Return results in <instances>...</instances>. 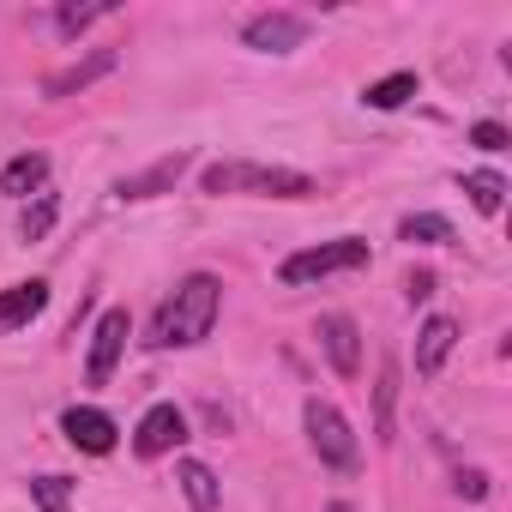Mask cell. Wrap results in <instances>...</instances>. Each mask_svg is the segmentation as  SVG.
Here are the masks:
<instances>
[{
    "instance_id": "1",
    "label": "cell",
    "mask_w": 512,
    "mask_h": 512,
    "mask_svg": "<svg viewBox=\"0 0 512 512\" xmlns=\"http://www.w3.org/2000/svg\"><path fill=\"white\" fill-rule=\"evenodd\" d=\"M217 314H223V284H217L211 272H187V278L175 284V296H163V308H157L145 344H151V350H193V344L211 338Z\"/></svg>"
},
{
    "instance_id": "2",
    "label": "cell",
    "mask_w": 512,
    "mask_h": 512,
    "mask_svg": "<svg viewBox=\"0 0 512 512\" xmlns=\"http://www.w3.org/2000/svg\"><path fill=\"white\" fill-rule=\"evenodd\" d=\"M199 193H211V199H223V193H247V199H314V175L284 169V163L223 157V163H205Z\"/></svg>"
},
{
    "instance_id": "3",
    "label": "cell",
    "mask_w": 512,
    "mask_h": 512,
    "mask_svg": "<svg viewBox=\"0 0 512 512\" xmlns=\"http://www.w3.org/2000/svg\"><path fill=\"white\" fill-rule=\"evenodd\" d=\"M368 266V241L362 235H338V241H320V247H302L278 266V278L296 290V284H320V278H338V272H362Z\"/></svg>"
},
{
    "instance_id": "4",
    "label": "cell",
    "mask_w": 512,
    "mask_h": 512,
    "mask_svg": "<svg viewBox=\"0 0 512 512\" xmlns=\"http://www.w3.org/2000/svg\"><path fill=\"white\" fill-rule=\"evenodd\" d=\"M302 422H308V446L320 452V464L326 470H338V476H350L356 464H362V446H356V428L326 404V398H308V410H302Z\"/></svg>"
},
{
    "instance_id": "5",
    "label": "cell",
    "mask_w": 512,
    "mask_h": 512,
    "mask_svg": "<svg viewBox=\"0 0 512 512\" xmlns=\"http://www.w3.org/2000/svg\"><path fill=\"white\" fill-rule=\"evenodd\" d=\"M241 43H247V49H260V55H290V49L308 43V19H302V13H284V7L253 13V19L241 25Z\"/></svg>"
},
{
    "instance_id": "6",
    "label": "cell",
    "mask_w": 512,
    "mask_h": 512,
    "mask_svg": "<svg viewBox=\"0 0 512 512\" xmlns=\"http://www.w3.org/2000/svg\"><path fill=\"white\" fill-rule=\"evenodd\" d=\"M127 338H133L127 308H109V314L97 320V332H91V362H85V380H91V386H109V374H115V362H121Z\"/></svg>"
},
{
    "instance_id": "7",
    "label": "cell",
    "mask_w": 512,
    "mask_h": 512,
    "mask_svg": "<svg viewBox=\"0 0 512 512\" xmlns=\"http://www.w3.org/2000/svg\"><path fill=\"white\" fill-rule=\"evenodd\" d=\"M187 440V416L175 410V404H151L145 416H139V428H133V452L139 458H163V452H175Z\"/></svg>"
},
{
    "instance_id": "8",
    "label": "cell",
    "mask_w": 512,
    "mask_h": 512,
    "mask_svg": "<svg viewBox=\"0 0 512 512\" xmlns=\"http://www.w3.org/2000/svg\"><path fill=\"white\" fill-rule=\"evenodd\" d=\"M314 338H320L326 362H332L344 380H356V374H362V332H356V320H350V314H326V320L314 326Z\"/></svg>"
},
{
    "instance_id": "9",
    "label": "cell",
    "mask_w": 512,
    "mask_h": 512,
    "mask_svg": "<svg viewBox=\"0 0 512 512\" xmlns=\"http://www.w3.org/2000/svg\"><path fill=\"white\" fill-rule=\"evenodd\" d=\"M187 151H169V157H157L151 169H139V175H127L121 187H115V199H127V205H139V199H157V193H169L181 175H187Z\"/></svg>"
},
{
    "instance_id": "10",
    "label": "cell",
    "mask_w": 512,
    "mask_h": 512,
    "mask_svg": "<svg viewBox=\"0 0 512 512\" xmlns=\"http://www.w3.org/2000/svg\"><path fill=\"white\" fill-rule=\"evenodd\" d=\"M61 434L79 446V452H91V458H103V452H115V422L97 410V404H73L67 416H61Z\"/></svg>"
},
{
    "instance_id": "11",
    "label": "cell",
    "mask_w": 512,
    "mask_h": 512,
    "mask_svg": "<svg viewBox=\"0 0 512 512\" xmlns=\"http://www.w3.org/2000/svg\"><path fill=\"white\" fill-rule=\"evenodd\" d=\"M115 67H121V55H115V49H97V55H85V61H73V67L49 73V79H43V97H73V91L97 85V79H103V73H115Z\"/></svg>"
},
{
    "instance_id": "12",
    "label": "cell",
    "mask_w": 512,
    "mask_h": 512,
    "mask_svg": "<svg viewBox=\"0 0 512 512\" xmlns=\"http://www.w3.org/2000/svg\"><path fill=\"white\" fill-rule=\"evenodd\" d=\"M452 344H458V320H446V314L422 320V332H416V374H422V380H434V374L446 368Z\"/></svg>"
},
{
    "instance_id": "13",
    "label": "cell",
    "mask_w": 512,
    "mask_h": 512,
    "mask_svg": "<svg viewBox=\"0 0 512 512\" xmlns=\"http://www.w3.org/2000/svg\"><path fill=\"white\" fill-rule=\"evenodd\" d=\"M43 308H49V284H43V278L0 290V332H19V326H31Z\"/></svg>"
},
{
    "instance_id": "14",
    "label": "cell",
    "mask_w": 512,
    "mask_h": 512,
    "mask_svg": "<svg viewBox=\"0 0 512 512\" xmlns=\"http://www.w3.org/2000/svg\"><path fill=\"white\" fill-rule=\"evenodd\" d=\"M43 187H49V157L43 151H25V157H13L7 169H0V193H13V199L43 193Z\"/></svg>"
},
{
    "instance_id": "15",
    "label": "cell",
    "mask_w": 512,
    "mask_h": 512,
    "mask_svg": "<svg viewBox=\"0 0 512 512\" xmlns=\"http://www.w3.org/2000/svg\"><path fill=\"white\" fill-rule=\"evenodd\" d=\"M175 482H181V494H187V506H193V512H217L223 488H217V476H211L199 458H181V464H175Z\"/></svg>"
},
{
    "instance_id": "16",
    "label": "cell",
    "mask_w": 512,
    "mask_h": 512,
    "mask_svg": "<svg viewBox=\"0 0 512 512\" xmlns=\"http://www.w3.org/2000/svg\"><path fill=\"white\" fill-rule=\"evenodd\" d=\"M416 97V73H392V79H380V85H368L362 91V103L368 109H404Z\"/></svg>"
},
{
    "instance_id": "17",
    "label": "cell",
    "mask_w": 512,
    "mask_h": 512,
    "mask_svg": "<svg viewBox=\"0 0 512 512\" xmlns=\"http://www.w3.org/2000/svg\"><path fill=\"white\" fill-rule=\"evenodd\" d=\"M464 193H470V205H476L482 217H494V211L506 205V181H500L494 169H476V175H464Z\"/></svg>"
},
{
    "instance_id": "18",
    "label": "cell",
    "mask_w": 512,
    "mask_h": 512,
    "mask_svg": "<svg viewBox=\"0 0 512 512\" xmlns=\"http://www.w3.org/2000/svg\"><path fill=\"white\" fill-rule=\"evenodd\" d=\"M398 241L446 247V241H452V223H446V217H434V211H416V217H404V223H398Z\"/></svg>"
},
{
    "instance_id": "19",
    "label": "cell",
    "mask_w": 512,
    "mask_h": 512,
    "mask_svg": "<svg viewBox=\"0 0 512 512\" xmlns=\"http://www.w3.org/2000/svg\"><path fill=\"white\" fill-rule=\"evenodd\" d=\"M55 193H37V205H25V217H19V229H25V241H43L49 229H55Z\"/></svg>"
},
{
    "instance_id": "20",
    "label": "cell",
    "mask_w": 512,
    "mask_h": 512,
    "mask_svg": "<svg viewBox=\"0 0 512 512\" xmlns=\"http://www.w3.org/2000/svg\"><path fill=\"white\" fill-rule=\"evenodd\" d=\"M31 500H37L43 512H67V506H73V482H67V476H37V482H31Z\"/></svg>"
},
{
    "instance_id": "21",
    "label": "cell",
    "mask_w": 512,
    "mask_h": 512,
    "mask_svg": "<svg viewBox=\"0 0 512 512\" xmlns=\"http://www.w3.org/2000/svg\"><path fill=\"white\" fill-rule=\"evenodd\" d=\"M109 13H115L109 0H97V7H61V13H55V31H61V37H79L85 25H97V19H109Z\"/></svg>"
},
{
    "instance_id": "22",
    "label": "cell",
    "mask_w": 512,
    "mask_h": 512,
    "mask_svg": "<svg viewBox=\"0 0 512 512\" xmlns=\"http://www.w3.org/2000/svg\"><path fill=\"white\" fill-rule=\"evenodd\" d=\"M470 145H476V151H506V127H500V121H476V127H470Z\"/></svg>"
},
{
    "instance_id": "23",
    "label": "cell",
    "mask_w": 512,
    "mask_h": 512,
    "mask_svg": "<svg viewBox=\"0 0 512 512\" xmlns=\"http://www.w3.org/2000/svg\"><path fill=\"white\" fill-rule=\"evenodd\" d=\"M392 392H398V374L386 368L380 374V440H392Z\"/></svg>"
},
{
    "instance_id": "24",
    "label": "cell",
    "mask_w": 512,
    "mask_h": 512,
    "mask_svg": "<svg viewBox=\"0 0 512 512\" xmlns=\"http://www.w3.org/2000/svg\"><path fill=\"white\" fill-rule=\"evenodd\" d=\"M458 494L482 500V494H488V476H482V470H458Z\"/></svg>"
},
{
    "instance_id": "25",
    "label": "cell",
    "mask_w": 512,
    "mask_h": 512,
    "mask_svg": "<svg viewBox=\"0 0 512 512\" xmlns=\"http://www.w3.org/2000/svg\"><path fill=\"white\" fill-rule=\"evenodd\" d=\"M404 296H410V302H428V296H434V278H428V272H416V278H410V290H404Z\"/></svg>"
},
{
    "instance_id": "26",
    "label": "cell",
    "mask_w": 512,
    "mask_h": 512,
    "mask_svg": "<svg viewBox=\"0 0 512 512\" xmlns=\"http://www.w3.org/2000/svg\"><path fill=\"white\" fill-rule=\"evenodd\" d=\"M332 512H350V506H332Z\"/></svg>"
}]
</instances>
